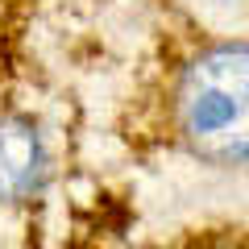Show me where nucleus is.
<instances>
[{"label":"nucleus","instance_id":"nucleus-1","mask_svg":"<svg viewBox=\"0 0 249 249\" xmlns=\"http://www.w3.org/2000/svg\"><path fill=\"white\" fill-rule=\"evenodd\" d=\"M183 133L212 162H249V46H220L191 62L178 91Z\"/></svg>","mask_w":249,"mask_h":249},{"label":"nucleus","instance_id":"nucleus-2","mask_svg":"<svg viewBox=\"0 0 249 249\" xmlns=\"http://www.w3.org/2000/svg\"><path fill=\"white\" fill-rule=\"evenodd\" d=\"M46 175V150L29 121H4L0 124V196L21 199L29 196Z\"/></svg>","mask_w":249,"mask_h":249}]
</instances>
